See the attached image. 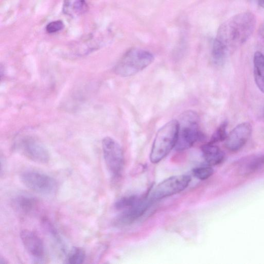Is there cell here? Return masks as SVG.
Returning a JSON list of instances; mask_svg holds the SVG:
<instances>
[{
  "instance_id": "cell-21",
  "label": "cell",
  "mask_w": 264,
  "mask_h": 264,
  "mask_svg": "<svg viewBox=\"0 0 264 264\" xmlns=\"http://www.w3.org/2000/svg\"><path fill=\"white\" fill-rule=\"evenodd\" d=\"M64 28V24L61 20H56L49 23L46 27V31L49 34H54L62 30Z\"/></svg>"
},
{
  "instance_id": "cell-3",
  "label": "cell",
  "mask_w": 264,
  "mask_h": 264,
  "mask_svg": "<svg viewBox=\"0 0 264 264\" xmlns=\"http://www.w3.org/2000/svg\"><path fill=\"white\" fill-rule=\"evenodd\" d=\"M179 133L178 120H172L158 130L150 155V161L157 164L175 147Z\"/></svg>"
},
{
  "instance_id": "cell-1",
  "label": "cell",
  "mask_w": 264,
  "mask_h": 264,
  "mask_svg": "<svg viewBox=\"0 0 264 264\" xmlns=\"http://www.w3.org/2000/svg\"><path fill=\"white\" fill-rule=\"evenodd\" d=\"M256 25V19L252 13L237 14L219 27L215 39L229 50L245 43L253 33Z\"/></svg>"
},
{
  "instance_id": "cell-20",
  "label": "cell",
  "mask_w": 264,
  "mask_h": 264,
  "mask_svg": "<svg viewBox=\"0 0 264 264\" xmlns=\"http://www.w3.org/2000/svg\"><path fill=\"white\" fill-rule=\"evenodd\" d=\"M194 175L200 180H206L214 173V170L211 166H202L196 168L193 170Z\"/></svg>"
},
{
  "instance_id": "cell-12",
  "label": "cell",
  "mask_w": 264,
  "mask_h": 264,
  "mask_svg": "<svg viewBox=\"0 0 264 264\" xmlns=\"http://www.w3.org/2000/svg\"><path fill=\"white\" fill-rule=\"evenodd\" d=\"M13 204L18 212L26 215H35L40 209L38 199L28 195L18 196L14 199Z\"/></svg>"
},
{
  "instance_id": "cell-17",
  "label": "cell",
  "mask_w": 264,
  "mask_h": 264,
  "mask_svg": "<svg viewBox=\"0 0 264 264\" xmlns=\"http://www.w3.org/2000/svg\"><path fill=\"white\" fill-rule=\"evenodd\" d=\"M264 167V155L252 157L243 164L242 170L246 173H251Z\"/></svg>"
},
{
  "instance_id": "cell-8",
  "label": "cell",
  "mask_w": 264,
  "mask_h": 264,
  "mask_svg": "<svg viewBox=\"0 0 264 264\" xmlns=\"http://www.w3.org/2000/svg\"><path fill=\"white\" fill-rule=\"evenodd\" d=\"M192 178L188 175H178L161 182L154 190L150 198L154 202L166 198L185 191L189 186Z\"/></svg>"
},
{
  "instance_id": "cell-6",
  "label": "cell",
  "mask_w": 264,
  "mask_h": 264,
  "mask_svg": "<svg viewBox=\"0 0 264 264\" xmlns=\"http://www.w3.org/2000/svg\"><path fill=\"white\" fill-rule=\"evenodd\" d=\"M103 150L106 165L114 178H117L123 172L125 159L123 149L114 138L106 137L103 140Z\"/></svg>"
},
{
  "instance_id": "cell-10",
  "label": "cell",
  "mask_w": 264,
  "mask_h": 264,
  "mask_svg": "<svg viewBox=\"0 0 264 264\" xmlns=\"http://www.w3.org/2000/svg\"><path fill=\"white\" fill-rule=\"evenodd\" d=\"M153 201L150 198H139L132 206L123 210L117 219L120 225H128L143 216L151 206Z\"/></svg>"
},
{
  "instance_id": "cell-15",
  "label": "cell",
  "mask_w": 264,
  "mask_h": 264,
  "mask_svg": "<svg viewBox=\"0 0 264 264\" xmlns=\"http://www.w3.org/2000/svg\"><path fill=\"white\" fill-rule=\"evenodd\" d=\"M87 10L86 0H65L63 10L70 17H77L85 13Z\"/></svg>"
},
{
  "instance_id": "cell-7",
  "label": "cell",
  "mask_w": 264,
  "mask_h": 264,
  "mask_svg": "<svg viewBox=\"0 0 264 264\" xmlns=\"http://www.w3.org/2000/svg\"><path fill=\"white\" fill-rule=\"evenodd\" d=\"M20 180L26 188L39 194L51 195L57 189V182L54 179L37 171H25L20 175Z\"/></svg>"
},
{
  "instance_id": "cell-14",
  "label": "cell",
  "mask_w": 264,
  "mask_h": 264,
  "mask_svg": "<svg viewBox=\"0 0 264 264\" xmlns=\"http://www.w3.org/2000/svg\"><path fill=\"white\" fill-rule=\"evenodd\" d=\"M253 64L255 83L259 90L264 94V55L260 52L255 53Z\"/></svg>"
},
{
  "instance_id": "cell-19",
  "label": "cell",
  "mask_w": 264,
  "mask_h": 264,
  "mask_svg": "<svg viewBox=\"0 0 264 264\" xmlns=\"http://www.w3.org/2000/svg\"><path fill=\"white\" fill-rule=\"evenodd\" d=\"M227 122H223L215 131L209 143L215 144L218 143V142L225 140L228 136L227 132Z\"/></svg>"
},
{
  "instance_id": "cell-24",
  "label": "cell",
  "mask_w": 264,
  "mask_h": 264,
  "mask_svg": "<svg viewBox=\"0 0 264 264\" xmlns=\"http://www.w3.org/2000/svg\"><path fill=\"white\" fill-rule=\"evenodd\" d=\"M8 261L5 259L4 257L3 256H1L0 257V264H8Z\"/></svg>"
},
{
  "instance_id": "cell-23",
  "label": "cell",
  "mask_w": 264,
  "mask_h": 264,
  "mask_svg": "<svg viewBox=\"0 0 264 264\" xmlns=\"http://www.w3.org/2000/svg\"><path fill=\"white\" fill-rule=\"evenodd\" d=\"M259 33L260 35L264 38V23L261 26L259 29Z\"/></svg>"
},
{
  "instance_id": "cell-9",
  "label": "cell",
  "mask_w": 264,
  "mask_h": 264,
  "mask_svg": "<svg viewBox=\"0 0 264 264\" xmlns=\"http://www.w3.org/2000/svg\"><path fill=\"white\" fill-rule=\"evenodd\" d=\"M252 127L248 123L237 126L228 135L226 147L231 151H237L245 145L252 133Z\"/></svg>"
},
{
  "instance_id": "cell-16",
  "label": "cell",
  "mask_w": 264,
  "mask_h": 264,
  "mask_svg": "<svg viewBox=\"0 0 264 264\" xmlns=\"http://www.w3.org/2000/svg\"><path fill=\"white\" fill-rule=\"evenodd\" d=\"M229 50L221 43L215 39L212 50V58L214 63L217 65H222L224 64Z\"/></svg>"
},
{
  "instance_id": "cell-2",
  "label": "cell",
  "mask_w": 264,
  "mask_h": 264,
  "mask_svg": "<svg viewBox=\"0 0 264 264\" xmlns=\"http://www.w3.org/2000/svg\"><path fill=\"white\" fill-rule=\"evenodd\" d=\"M179 133L175 149L179 151L191 148L198 140L205 139L200 130L199 117L192 110H188L180 116Z\"/></svg>"
},
{
  "instance_id": "cell-5",
  "label": "cell",
  "mask_w": 264,
  "mask_h": 264,
  "mask_svg": "<svg viewBox=\"0 0 264 264\" xmlns=\"http://www.w3.org/2000/svg\"><path fill=\"white\" fill-rule=\"evenodd\" d=\"M15 148L18 153L37 163L46 164L49 161L50 153L46 146L32 136H24L18 138Z\"/></svg>"
},
{
  "instance_id": "cell-13",
  "label": "cell",
  "mask_w": 264,
  "mask_h": 264,
  "mask_svg": "<svg viewBox=\"0 0 264 264\" xmlns=\"http://www.w3.org/2000/svg\"><path fill=\"white\" fill-rule=\"evenodd\" d=\"M201 151L205 160L210 166L220 164L225 157L224 152L214 144L209 143L202 146Z\"/></svg>"
},
{
  "instance_id": "cell-4",
  "label": "cell",
  "mask_w": 264,
  "mask_h": 264,
  "mask_svg": "<svg viewBox=\"0 0 264 264\" xmlns=\"http://www.w3.org/2000/svg\"><path fill=\"white\" fill-rule=\"evenodd\" d=\"M154 59V57L150 52L132 48L119 60L114 67V72L121 77L131 76L150 66Z\"/></svg>"
},
{
  "instance_id": "cell-22",
  "label": "cell",
  "mask_w": 264,
  "mask_h": 264,
  "mask_svg": "<svg viewBox=\"0 0 264 264\" xmlns=\"http://www.w3.org/2000/svg\"><path fill=\"white\" fill-rule=\"evenodd\" d=\"M258 5L264 9V0H256Z\"/></svg>"
},
{
  "instance_id": "cell-11",
  "label": "cell",
  "mask_w": 264,
  "mask_h": 264,
  "mask_svg": "<svg viewBox=\"0 0 264 264\" xmlns=\"http://www.w3.org/2000/svg\"><path fill=\"white\" fill-rule=\"evenodd\" d=\"M20 237L24 248L30 255L37 259L43 257L45 254L44 242L37 234L25 229L20 232Z\"/></svg>"
},
{
  "instance_id": "cell-18",
  "label": "cell",
  "mask_w": 264,
  "mask_h": 264,
  "mask_svg": "<svg viewBox=\"0 0 264 264\" xmlns=\"http://www.w3.org/2000/svg\"><path fill=\"white\" fill-rule=\"evenodd\" d=\"M86 258L85 250L80 247L72 248L66 258V263L69 264H80L84 262Z\"/></svg>"
}]
</instances>
